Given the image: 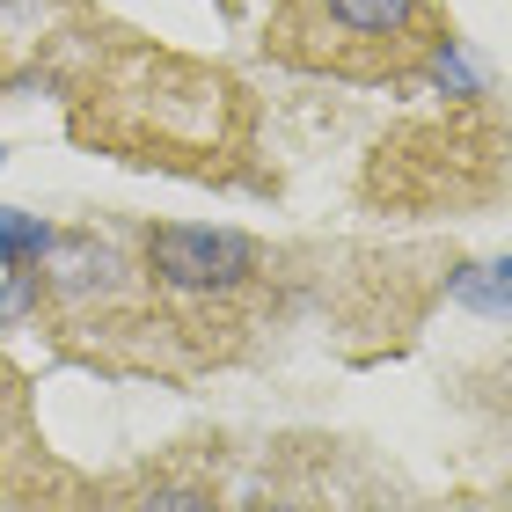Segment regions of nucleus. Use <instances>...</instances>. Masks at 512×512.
<instances>
[{
  "label": "nucleus",
  "mask_w": 512,
  "mask_h": 512,
  "mask_svg": "<svg viewBox=\"0 0 512 512\" xmlns=\"http://www.w3.org/2000/svg\"><path fill=\"white\" fill-rule=\"evenodd\" d=\"M147 271L169 293H235L264 271V249H256V235H242V227L169 220V227H147Z\"/></svg>",
  "instance_id": "obj_1"
},
{
  "label": "nucleus",
  "mask_w": 512,
  "mask_h": 512,
  "mask_svg": "<svg viewBox=\"0 0 512 512\" xmlns=\"http://www.w3.org/2000/svg\"><path fill=\"white\" fill-rule=\"evenodd\" d=\"M37 278H44V293L52 300H110L125 286V256L96 242V235H74V227H52V249L37 256Z\"/></svg>",
  "instance_id": "obj_2"
},
{
  "label": "nucleus",
  "mask_w": 512,
  "mask_h": 512,
  "mask_svg": "<svg viewBox=\"0 0 512 512\" xmlns=\"http://www.w3.org/2000/svg\"><path fill=\"white\" fill-rule=\"evenodd\" d=\"M315 8L352 37H403V30H417L425 0H315Z\"/></svg>",
  "instance_id": "obj_3"
},
{
  "label": "nucleus",
  "mask_w": 512,
  "mask_h": 512,
  "mask_svg": "<svg viewBox=\"0 0 512 512\" xmlns=\"http://www.w3.org/2000/svg\"><path fill=\"white\" fill-rule=\"evenodd\" d=\"M469 315H491V322H512V256H491V264H469V271H454V286H447Z\"/></svg>",
  "instance_id": "obj_4"
},
{
  "label": "nucleus",
  "mask_w": 512,
  "mask_h": 512,
  "mask_svg": "<svg viewBox=\"0 0 512 512\" xmlns=\"http://www.w3.org/2000/svg\"><path fill=\"white\" fill-rule=\"evenodd\" d=\"M425 81L447 88V96H491V74L469 59V44H461V37H439L425 52Z\"/></svg>",
  "instance_id": "obj_5"
},
{
  "label": "nucleus",
  "mask_w": 512,
  "mask_h": 512,
  "mask_svg": "<svg viewBox=\"0 0 512 512\" xmlns=\"http://www.w3.org/2000/svg\"><path fill=\"white\" fill-rule=\"evenodd\" d=\"M44 249H52V227H44L37 213H15V205H0V271H30Z\"/></svg>",
  "instance_id": "obj_6"
},
{
  "label": "nucleus",
  "mask_w": 512,
  "mask_h": 512,
  "mask_svg": "<svg viewBox=\"0 0 512 512\" xmlns=\"http://www.w3.org/2000/svg\"><path fill=\"white\" fill-rule=\"evenodd\" d=\"M125 512H220V498L205 491V483H154L139 505H125Z\"/></svg>",
  "instance_id": "obj_7"
},
{
  "label": "nucleus",
  "mask_w": 512,
  "mask_h": 512,
  "mask_svg": "<svg viewBox=\"0 0 512 512\" xmlns=\"http://www.w3.org/2000/svg\"><path fill=\"white\" fill-rule=\"evenodd\" d=\"M37 293H44V278H37V264L30 271H0V330H8V322H22L37 308Z\"/></svg>",
  "instance_id": "obj_8"
},
{
  "label": "nucleus",
  "mask_w": 512,
  "mask_h": 512,
  "mask_svg": "<svg viewBox=\"0 0 512 512\" xmlns=\"http://www.w3.org/2000/svg\"><path fill=\"white\" fill-rule=\"evenodd\" d=\"M15 447V410H8V395H0V454Z\"/></svg>",
  "instance_id": "obj_9"
},
{
  "label": "nucleus",
  "mask_w": 512,
  "mask_h": 512,
  "mask_svg": "<svg viewBox=\"0 0 512 512\" xmlns=\"http://www.w3.org/2000/svg\"><path fill=\"white\" fill-rule=\"evenodd\" d=\"M256 512H300V505H256Z\"/></svg>",
  "instance_id": "obj_10"
},
{
  "label": "nucleus",
  "mask_w": 512,
  "mask_h": 512,
  "mask_svg": "<svg viewBox=\"0 0 512 512\" xmlns=\"http://www.w3.org/2000/svg\"><path fill=\"white\" fill-rule=\"evenodd\" d=\"M0 161H8V154H0Z\"/></svg>",
  "instance_id": "obj_11"
}]
</instances>
